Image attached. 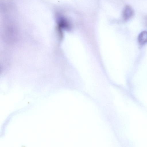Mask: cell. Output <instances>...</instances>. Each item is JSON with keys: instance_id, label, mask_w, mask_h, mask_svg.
<instances>
[{"instance_id": "2", "label": "cell", "mask_w": 147, "mask_h": 147, "mask_svg": "<svg viewBox=\"0 0 147 147\" xmlns=\"http://www.w3.org/2000/svg\"><path fill=\"white\" fill-rule=\"evenodd\" d=\"M147 34L146 31L142 32L139 34L138 37L139 43L141 45L145 44L147 41Z\"/></svg>"}, {"instance_id": "3", "label": "cell", "mask_w": 147, "mask_h": 147, "mask_svg": "<svg viewBox=\"0 0 147 147\" xmlns=\"http://www.w3.org/2000/svg\"><path fill=\"white\" fill-rule=\"evenodd\" d=\"M1 69H2L1 67L0 66V73L1 71Z\"/></svg>"}, {"instance_id": "1", "label": "cell", "mask_w": 147, "mask_h": 147, "mask_svg": "<svg viewBox=\"0 0 147 147\" xmlns=\"http://www.w3.org/2000/svg\"><path fill=\"white\" fill-rule=\"evenodd\" d=\"M134 11L132 8L129 6H126L124 8L122 13L123 17L125 20H127L133 16Z\"/></svg>"}]
</instances>
